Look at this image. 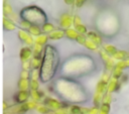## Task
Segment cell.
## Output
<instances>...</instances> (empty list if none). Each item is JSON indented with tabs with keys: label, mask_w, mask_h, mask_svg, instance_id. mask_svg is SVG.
<instances>
[{
	"label": "cell",
	"mask_w": 129,
	"mask_h": 114,
	"mask_svg": "<svg viewBox=\"0 0 129 114\" xmlns=\"http://www.w3.org/2000/svg\"><path fill=\"white\" fill-rule=\"evenodd\" d=\"M53 90L57 97L73 104H84L89 101V94L78 80L57 76L53 82Z\"/></svg>",
	"instance_id": "cell-2"
},
{
	"label": "cell",
	"mask_w": 129,
	"mask_h": 114,
	"mask_svg": "<svg viewBox=\"0 0 129 114\" xmlns=\"http://www.w3.org/2000/svg\"><path fill=\"white\" fill-rule=\"evenodd\" d=\"M20 16L23 20L36 26H42L46 20V14L37 6H28L21 10Z\"/></svg>",
	"instance_id": "cell-4"
},
{
	"label": "cell",
	"mask_w": 129,
	"mask_h": 114,
	"mask_svg": "<svg viewBox=\"0 0 129 114\" xmlns=\"http://www.w3.org/2000/svg\"><path fill=\"white\" fill-rule=\"evenodd\" d=\"M96 71L97 64L91 55L75 53L61 63L57 76L79 81L84 77L92 75Z\"/></svg>",
	"instance_id": "cell-1"
},
{
	"label": "cell",
	"mask_w": 129,
	"mask_h": 114,
	"mask_svg": "<svg viewBox=\"0 0 129 114\" xmlns=\"http://www.w3.org/2000/svg\"><path fill=\"white\" fill-rule=\"evenodd\" d=\"M60 65V56L57 49L51 44H46L43 48L41 63L38 71V79L40 83L46 84L52 81L55 76L58 75Z\"/></svg>",
	"instance_id": "cell-3"
}]
</instances>
